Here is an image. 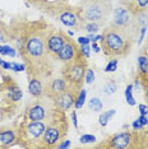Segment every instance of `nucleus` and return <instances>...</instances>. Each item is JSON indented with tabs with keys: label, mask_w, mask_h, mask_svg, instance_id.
<instances>
[{
	"label": "nucleus",
	"mask_w": 148,
	"mask_h": 149,
	"mask_svg": "<svg viewBox=\"0 0 148 149\" xmlns=\"http://www.w3.org/2000/svg\"><path fill=\"white\" fill-rule=\"evenodd\" d=\"M69 87L70 86L65 78H55V79H52L51 82H50L49 87H47V92L51 97H55V96H58L59 93L66 91Z\"/></svg>",
	"instance_id": "ddd939ff"
},
{
	"label": "nucleus",
	"mask_w": 148,
	"mask_h": 149,
	"mask_svg": "<svg viewBox=\"0 0 148 149\" xmlns=\"http://www.w3.org/2000/svg\"><path fill=\"white\" fill-rule=\"evenodd\" d=\"M28 92L31 96L33 97H40L43 93V87L41 80L36 79V78H32L28 83Z\"/></svg>",
	"instance_id": "dca6fc26"
},
{
	"label": "nucleus",
	"mask_w": 148,
	"mask_h": 149,
	"mask_svg": "<svg viewBox=\"0 0 148 149\" xmlns=\"http://www.w3.org/2000/svg\"><path fill=\"white\" fill-rule=\"evenodd\" d=\"M107 15V6L101 1H91L86 5L83 10V17L86 21L89 22H101L106 19Z\"/></svg>",
	"instance_id": "20e7f679"
},
{
	"label": "nucleus",
	"mask_w": 148,
	"mask_h": 149,
	"mask_svg": "<svg viewBox=\"0 0 148 149\" xmlns=\"http://www.w3.org/2000/svg\"><path fill=\"white\" fill-rule=\"evenodd\" d=\"M115 113H116V110H115V108H111V110H107V111H105V112H101L100 117H98V124H100L102 127H106L107 124H109V121H110L114 116H115Z\"/></svg>",
	"instance_id": "f3484780"
},
{
	"label": "nucleus",
	"mask_w": 148,
	"mask_h": 149,
	"mask_svg": "<svg viewBox=\"0 0 148 149\" xmlns=\"http://www.w3.org/2000/svg\"><path fill=\"white\" fill-rule=\"evenodd\" d=\"M117 92V86L115 82H112V80H110V82H107L105 86H103V93L106 94V96H111V94H115Z\"/></svg>",
	"instance_id": "b1692460"
},
{
	"label": "nucleus",
	"mask_w": 148,
	"mask_h": 149,
	"mask_svg": "<svg viewBox=\"0 0 148 149\" xmlns=\"http://www.w3.org/2000/svg\"><path fill=\"white\" fill-rule=\"evenodd\" d=\"M138 64V69H139V73L143 74V75H147L148 74V56L146 55H139L137 60Z\"/></svg>",
	"instance_id": "aec40b11"
},
{
	"label": "nucleus",
	"mask_w": 148,
	"mask_h": 149,
	"mask_svg": "<svg viewBox=\"0 0 148 149\" xmlns=\"http://www.w3.org/2000/svg\"><path fill=\"white\" fill-rule=\"evenodd\" d=\"M87 70V65L82 60H74L69 63L68 69L65 73V79L68 80L69 86H79L80 83L84 80V74Z\"/></svg>",
	"instance_id": "f03ea898"
},
{
	"label": "nucleus",
	"mask_w": 148,
	"mask_h": 149,
	"mask_svg": "<svg viewBox=\"0 0 148 149\" xmlns=\"http://www.w3.org/2000/svg\"><path fill=\"white\" fill-rule=\"evenodd\" d=\"M138 110H139V113L140 115H148V106L147 104H144V103H140V104H138Z\"/></svg>",
	"instance_id": "f704fd0d"
},
{
	"label": "nucleus",
	"mask_w": 148,
	"mask_h": 149,
	"mask_svg": "<svg viewBox=\"0 0 148 149\" xmlns=\"http://www.w3.org/2000/svg\"><path fill=\"white\" fill-rule=\"evenodd\" d=\"M96 79V73L93 69H91V68H87L86 70V74H84V83L86 84H92L95 82Z\"/></svg>",
	"instance_id": "cd10ccee"
},
{
	"label": "nucleus",
	"mask_w": 148,
	"mask_h": 149,
	"mask_svg": "<svg viewBox=\"0 0 148 149\" xmlns=\"http://www.w3.org/2000/svg\"><path fill=\"white\" fill-rule=\"evenodd\" d=\"M132 127H133V130H142L144 126L142 125V123H140V121L137 118V120H134L132 123Z\"/></svg>",
	"instance_id": "e433bc0d"
},
{
	"label": "nucleus",
	"mask_w": 148,
	"mask_h": 149,
	"mask_svg": "<svg viewBox=\"0 0 148 149\" xmlns=\"http://www.w3.org/2000/svg\"><path fill=\"white\" fill-rule=\"evenodd\" d=\"M91 50H92L95 54L101 52V47L98 46V43H97V42H92V43H91Z\"/></svg>",
	"instance_id": "4c0bfd02"
},
{
	"label": "nucleus",
	"mask_w": 148,
	"mask_h": 149,
	"mask_svg": "<svg viewBox=\"0 0 148 149\" xmlns=\"http://www.w3.org/2000/svg\"><path fill=\"white\" fill-rule=\"evenodd\" d=\"M147 126H148V123H147Z\"/></svg>",
	"instance_id": "a19ab883"
},
{
	"label": "nucleus",
	"mask_w": 148,
	"mask_h": 149,
	"mask_svg": "<svg viewBox=\"0 0 148 149\" xmlns=\"http://www.w3.org/2000/svg\"><path fill=\"white\" fill-rule=\"evenodd\" d=\"M97 138L92 134H83L79 136V143L80 144H93L96 143Z\"/></svg>",
	"instance_id": "bb28decb"
},
{
	"label": "nucleus",
	"mask_w": 148,
	"mask_h": 149,
	"mask_svg": "<svg viewBox=\"0 0 148 149\" xmlns=\"http://www.w3.org/2000/svg\"><path fill=\"white\" fill-rule=\"evenodd\" d=\"M86 100H87V89L86 88H82L79 91V93L75 96V101H74V108L75 110H80L86 103Z\"/></svg>",
	"instance_id": "a211bd4d"
},
{
	"label": "nucleus",
	"mask_w": 148,
	"mask_h": 149,
	"mask_svg": "<svg viewBox=\"0 0 148 149\" xmlns=\"http://www.w3.org/2000/svg\"><path fill=\"white\" fill-rule=\"evenodd\" d=\"M132 14L124 6H119L114 10V18H112V24L117 29H126L128 27L132 24Z\"/></svg>",
	"instance_id": "423d86ee"
},
{
	"label": "nucleus",
	"mask_w": 148,
	"mask_h": 149,
	"mask_svg": "<svg viewBox=\"0 0 148 149\" xmlns=\"http://www.w3.org/2000/svg\"><path fill=\"white\" fill-rule=\"evenodd\" d=\"M146 32H147V24H144L142 28H140V35H139V38H138V45L143 42L144 40V36H146Z\"/></svg>",
	"instance_id": "473e14b6"
},
{
	"label": "nucleus",
	"mask_w": 148,
	"mask_h": 149,
	"mask_svg": "<svg viewBox=\"0 0 148 149\" xmlns=\"http://www.w3.org/2000/svg\"><path fill=\"white\" fill-rule=\"evenodd\" d=\"M24 50H26L27 55L29 57H32V59H40V57H42L46 52L45 38L40 35L29 36L24 45Z\"/></svg>",
	"instance_id": "7ed1b4c3"
},
{
	"label": "nucleus",
	"mask_w": 148,
	"mask_h": 149,
	"mask_svg": "<svg viewBox=\"0 0 148 149\" xmlns=\"http://www.w3.org/2000/svg\"><path fill=\"white\" fill-rule=\"evenodd\" d=\"M59 21L61 22V24L65 27H70V28H77L79 27V21L80 18L77 15V13H74L72 10H64L60 13L59 15Z\"/></svg>",
	"instance_id": "4468645a"
},
{
	"label": "nucleus",
	"mask_w": 148,
	"mask_h": 149,
	"mask_svg": "<svg viewBox=\"0 0 148 149\" xmlns=\"http://www.w3.org/2000/svg\"><path fill=\"white\" fill-rule=\"evenodd\" d=\"M24 69H26V65H24V64H19V63L12 61V70H13V72H17V73L24 72Z\"/></svg>",
	"instance_id": "c756f323"
},
{
	"label": "nucleus",
	"mask_w": 148,
	"mask_h": 149,
	"mask_svg": "<svg viewBox=\"0 0 148 149\" xmlns=\"http://www.w3.org/2000/svg\"><path fill=\"white\" fill-rule=\"evenodd\" d=\"M135 1H137V6L139 9H142V10L148 8V0H135Z\"/></svg>",
	"instance_id": "72a5a7b5"
},
{
	"label": "nucleus",
	"mask_w": 148,
	"mask_h": 149,
	"mask_svg": "<svg viewBox=\"0 0 148 149\" xmlns=\"http://www.w3.org/2000/svg\"><path fill=\"white\" fill-rule=\"evenodd\" d=\"M88 108L93 112H101L103 110V103L98 97H92L88 101Z\"/></svg>",
	"instance_id": "6ab92c4d"
},
{
	"label": "nucleus",
	"mask_w": 148,
	"mask_h": 149,
	"mask_svg": "<svg viewBox=\"0 0 148 149\" xmlns=\"http://www.w3.org/2000/svg\"><path fill=\"white\" fill-rule=\"evenodd\" d=\"M60 138H61V129L59 126H56V125L46 126L45 133L42 135L43 147H47V148L56 147V144L60 141Z\"/></svg>",
	"instance_id": "0eeeda50"
},
{
	"label": "nucleus",
	"mask_w": 148,
	"mask_h": 149,
	"mask_svg": "<svg viewBox=\"0 0 148 149\" xmlns=\"http://www.w3.org/2000/svg\"><path fill=\"white\" fill-rule=\"evenodd\" d=\"M68 36L73 37V36H74V31H68Z\"/></svg>",
	"instance_id": "ea45409f"
},
{
	"label": "nucleus",
	"mask_w": 148,
	"mask_h": 149,
	"mask_svg": "<svg viewBox=\"0 0 148 149\" xmlns=\"http://www.w3.org/2000/svg\"><path fill=\"white\" fill-rule=\"evenodd\" d=\"M46 125L42 121H29L24 127V134L28 140H37L41 139L43 133H45Z\"/></svg>",
	"instance_id": "9d476101"
},
{
	"label": "nucleus",
	"mask_w": 148,
	"mask_h": 149,
	"mask_svg": "<svg viewBox=\"0 0 148 149\" xmlns=\"http://www.w3.org/2000/svg\"><path fill=\"white\" fill-rule=\"evenodd\" d=\"M8 97L10 98L12 101H14V102H18V101L22 100L23 93H22V91L19 89L18 87H12L8 91Z\"/></svg>",
	"instance_id": "4be33fe9"
},
{
	"label": "nucleus",
	"mask_w": 148,
	"mask_h": 149,
	"mask_svg": "<svg viewBox=\"0 0 148 149\" xmlns=\"http://www.w3.org/2000/svg\"><path fill=\"white\" fill-rule=\"evenodd\" d=\"M133 91H134L133 84H128L126 88H125V91H124L125 101H126V103L129 104V106H135V104H137L135 97H134V94H133Z\"/></svg>",
	"instance_id": "412c9836"
},
{
	"label": "nucleus",
	"mask_w": 148,
	"mask_h": 149,
	"mask_svg": "<svg viewBox=\"0 0 148 149\" xmlns=\"http://www.w3.org/2000/svg\"><path fill=\"white\" fill-rule=\"evenodd\" d=\"M70 118H72V124L74 125V127L78 129L79 125H78V115H77V110L74 108V110L70 112Z\"/></svg>",
	"instance_id": "2f4dec72"
},
{
	"label": "nucleus",
	"mask_w": 148,
	"mask_h": 149,
	"mask_svg": "<svg viewBox=\"0 0 148 149\" xmlns=\"http://www.w3.org/2000/svg\"><path fill=\"white\" fill-rule=\"evenodd\" d=\"M117 65H119L117 59H111L110 61L106 64V66L103 68V72L105 73H115L117 70Z\"/></svg>",
	"instance_id": "a878e982"
},
{
	"label": "nucleus",
	"mask_w": 148,
	"mask_h": 149,
	"mask_svg": "<svg viewBox=\"0 0 148 149\" xmlns=\"http://www.w3.org/2000/svg\"><path fill=\"white\" fill-rule=\"evenodd\" d=\"M15 139H17V135L14 130H10V129L0 130V148L10 147L15 141Z\"/></svg>",
	"instance_id": "2eb2a0df"
},
{
	"label": "nucleus",
	"mask_w": 148,
	"mask_h": 149,
	"mask_svg": "<svg viewBox=\"0 0 148 149\" xmlns=\"http://www.w3.org/2000/svg\"><path fill=\"white\" fill-rule=\"evenodd\" d=\"M15 49H13L9 45H0V55L1 56H9V57H14L15 56Z\"/></svg>",
	"instance_id": "5701e85b"
},
{
	"label": "nucleus",
	"mask_w": 148,
	"mask_h": 149,
	"mask_svg": "<svg viewBox=\"0 0 148 149\" xmlns=\"http://www.w3.org/2000/svg\"><path fill=\"white\" fill-rule=\"evenodd\" d=\"M46 51L51 55H56L60 49L64 46V43L66 42L65 37L60 33H51L46 37Z\"/></svg>",
	"instance_id": "9b49d317"
},
{
	"label": "nucleus",
	"mask_w": 148,
	"mask_h": 149,
	"mask_svg": "<svg viewBox=\"0 0 148 149\" xmlns=\"http://www.w3.org/2000/svg\"><path fill=\"white\" fill-rule=\"evenodd\" d=\"M54 101H55V104L59 110H63V111L70 110L74 106V101H75V96H74L72 87H69L66 91H64V92L59 93L58 96H55Z\"/></svg>",
	"instance_id": "6e6552de"
},
{
	"label": "nucleus",
	"mask_w": 148,
	"mask_h": 149,
	"mask_svg": "<svg viewBox=\"0 0 148 149\" xmlns=\"http://www.w3.org/2000/svg\"><path fill=\"white\" fill-rule=\"evenodd\" d=\"M83 28H84V31H87L88 33H97L100 31V23L87 21V23H84V26H83Z\"/></svg>",
	"instance_id": "393cba45"
},
{
	"label": "nucleus",
	"mask_w": 148,
	"mask_h": 149,
	"mask_svg": "<svg viewBox=\"0 0 148 149\" xmlns=\"http://www.w3.org/2000/svg\"><path fill=\"white\" fill-rule=\"evenodd\" d=\"M102 49L107 55L119 56L126 52L128 50V40L117 28H109L103 33Z\"/></svg>",
	"instance_id": "f257e3e1"
},
{
	"label": "nucleus",
	"mask_w": 148,
	"mask_h": 149,
	"mask_svg": "<svg viewBox=\"0 0 148 149\" xmlns=\"http://www.w3.org/2000/svg\"><path fill=\"white\" fill-rule=\"evenodd\" d=\"M77 42L79 43V45H87V43H91L88 36H80L77 38Z\"/></svg>",
	"instance_id": "c9c22d12"
},
{
	"label": "nucleus",
	"mask_w": 148,
	"mask_h": 149,
	"mask_svg": "<svg viewBox=\"0 0 148 149\" xmlns=\"http://www.w3.org/2000/svg\"><path fill=\"white\" fill-rule=\"evenodd\" d=\"M72 147V141L69 140V139H65V140H61L60 143L56 144V148H59V149H68Z\"/></svg>",
	"instance_id": "7c9ffc66"
},
{
	"label": "nucleus",
	"mask_w": 148,
	"mask_h": 149,
	"mask_svg": "<svg viewBox=\"0 0 148 149\" xmlns=\"http://www.w3.org/2000/svg\"><path fill=\"white\" fill-rule=\"evenodd\" d=\"M77 55H78V49H77L75 43L72 41H66L64 43V46L60 49V51L56 54V57H58L59 61L69 64L74 60H77Z\"/></svg>",
	"instance_id": "1a4fd4ad"
},
{
	"label": "nucleus",
	"mask_w": 148,
	"mask_h": 149,
	"mask_svg": "<svg viewBox=\"0 0 148 149\" xmlns=\"http://www.w3.org/2000/svg\"><path fill=\"white\" fill-rule=\"evenodd\" d=\"M133 141H134V136L132 133L121 131V133L114 134L112 136H110L107 147L114 148V149H128L132 147Z\"/></svg>",
	"instance_id": "39448f33"
},
{
	"label": "nucleus",
	"mask_w": 148,
	"mask_h": 149,
	"mask_svg": "<svg viewBox=\"0 0 148 149\" xmlns=\"http://www.w3.org/2000/svg\"><path fill=\"white\" fill-rule=\"evenodd\" d=\"M5 42V35L0 31V43H4Z\"/></svg>",
	"instance_id": "58836bf2"
},
{
	"label": "nucleus",
	"mask_w": 148,
	"mask_h": 149,
	"mask_svg": "<svg viewBox=\"0 0 148 149\" xmlns=\"http://www.w3.org/2000/svg\"><path fill=\"white\" fill-rule=\"evenodd\" d=\"M91 43H87V45H80V52H82V56H84V59H89L91 56Z\"/></svg>",
	"instance_id": "c85d7f7f"
},
{
	"label": "nucleus",
	"mask_w": 148,
	"mask_h": 149,
	"mask_svg": "<svg viewBox=\"0 0 148 149\" xmlns=\"http://www.w3.org/2000/svg\"><path fill=\"white\" fill-rule=\"evenodd\" d=\"M47 117V108L42 103H33L27 110V118L29 121H43Z\"/></svg>",
	"instance_id": "f8f14e48"
},
{
	"label": "nucleus",
	"mask_w": 148,
	"mask_h": 149,
	"mask_svg": "<svg viewBox=\"0 0 148 149\" xmlns=\"http://www.w3.org/2000/svg\"><path fill=\"white\" fill-rule=\"evenodd\" d=\"M147 93H148V89H147Z\"/></svg>",
	"instance_id": "79ce46f5"
}]
</instances>
